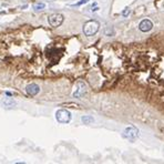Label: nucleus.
<instances>
[{"label":"nucleus","instance_id":"10","mask_svg":"<svg viewBox=\"0 0 164 164\" xmlns=\"http://www.w3.org/2000/svg\"><path fill=\"white\" fill-rule=\"evenodd\" d=\"M46 8V5L45 3H36V5H34V9L36 10V11H40V10H42Z\"/></svg>","mask_w":164,"mask_h":164},{"label":"nucleus","instance_id":"12","mask_svg":"<svg viewBox=\"0 0 164 164\" xmlns=\"http://www.w3.org/2000/svg\"><path fill=\"white\" fill-rule=\"evenodd\" d=\"M88 1H89V0H80L79 2L74 3V5H72V6H74V7L81 6V5H83V3H87V2H88Z\"/></svg>","mask_w":164,"mask_h":164},{"label":"nucleus","instance_id":"9","mask_svg":"<svg viewBox=\"0 0 164 164\" xmlns=\"http://www.w3.org/2000/svg\"><path fill=\"white\" fill-rule=\"evenodd\" d=\"M81 120H82V122H83L84 124H91L92 122H94V119L92 118V116H82Z\"/></svg>","mask_w":164,"mask_h":164},{"label":"nucleus","instance_id":"4","mask_svg":"<svg viewBox=\"0 0 164 164\" xmlns=\"http://www.w3.org/2000/svg\"><path fill=\"white\" fill-rule=\"evenodd\" d=\"M63 20H64V17L61 13H53V15L49 16L48 18L49 24L52 26V27H59V26H61Z\"/></svg>","mask_w":164,"mask_h":164},{"label":"nucleus","instance_id":"6","mask_svg":"<svg viewBox=\"0 0 164 164\" xmlns=\"http://www.w3.org/2000/svg\"><path fill=\"white\" fill-rule=\"evenodd\" d=\"M152 28H153V23L149 19H144V20H142V21L140 22V24H139V29H140L142 32H148V31H150Z\"/></svg>","mask_w":164,"mask_h":164},{"label":"nucleus","instance_id":"7","mask_svg":"<svg viewBox=\"0 0 164 164\" xmlns=\"http://www.w3.org/2000/svg\"><path fill=\"white\" fill-rule=\"evenodd\" d=\"M40 91V88L39 85L36 84V83H31V84H28L27 88H26V92H27L29 95H37V94L39 93Z\"/></svg>","mask_w":164,"mask_h":164},{"label":"nucleus","instance_id":"5","mask_svg":"<svg viewBox=\"0 0 164 164\" xmlns=\"http://www.w3.org/2000/svg\"><path fill=\"white\" fill-rule=\"evenodd\" d=\"M85 93H87V84L82 81L78 82L76 91L73 92V97L74 98H82Z\"/></svg>","mask_w":164,"mask_h":164},{"label":"nucleus","instance_id":"2","mask_svg":"<svg viewBox=\"0 0 164 164\" xmlns=\"http://www.w3.org/2000/svg\"><path fill=\"white\" fill-rule=\"evenodd\" d=\"M55 119L60 123H69L71 121V113L64 109L58 110L55 113Z\"/></svg>","mask_w":164,"mask_h":164},{"label":"nucleus","instance_id":"3","mask_svg":"<svg viewBox=\"0 0 164 164\" xmlns=\"http://www.w3.org/2000/svg\"><path fill=\"white\" fill-rule=\"evenodd\" d=\"M139 137V130H137L135 127H128V128H125V130L123 131V137L125 139H128V140L133 141L135 140L137 137Z\"/></svg>","mask_w":164,"mask_h":164},{"label":"nucleus","instance_id":"11","mask_svg":"<svg viewBox=\"0 0 164 164\" xmlns=\"http://www.w3.org/2000/svg\"><path fill=\"white\" fill-rule=\"evenodd\" d=\"M130 13H131V10L129 9V8H125V9L122 11V16H123V17H128Z\"/></svg>","mask_w":164,"mask_h":164},{"label":"nucleus","instance_id":"8","mask_svg":"<svg viewBox=\"0 0 164 164\" xmlns=\"http://www.w3.org/2000/svg\"><path fill=\"white\" fill-rule=\"evenodd\" d=\"M2 104L3 106H6V108H15L17 105V102L15 100H12L11 98H6L5 100L2 101Z\"/></svg>","mask_w":164,"mask_h":164},{"label":"nucleus","instance_id":"1","mask_svg":"<svg viewBox=\"0 0 164 164\" xmlns=\"http://www.w3.org/2000/svg\"><path fill=\"white\" fill-rule=\"evenodd\" d=\"M99 29H100V23L97 20H89L83 26V32L88 37L94 36L99 31Z\"/></svg>","mask_w":164,"mask_h":164}]
</instances>
